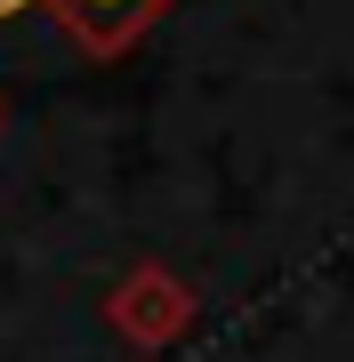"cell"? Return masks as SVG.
<instances>
[{"instance_id":"obj_1","label":"cell","mask_w":354,"mask_h":362,"mask_svg":"<svg viewBox=\"0 0 354 362\" xmlns=\"http://www.w3.org/2000/svg\"><path fill=\"white\" fill-rule=\"evenodd\" d=\"M105 322H113V338H129V346L153 354V346H170V338H185V322H194V290L177 282V266L145 258V266H129L113 282Z\"/></svg>"},{"instance_id":"obj_2","label":"cell","mask_w":354,"mask_h":362,"mask_svg":"<svg viewBox=\"0 0 354 362\" xmlns=\"http://www.w3.org/2000/svg\"><path fill=\"white\" fill-rule=\"evenodd\" d=\"M33 8H49L89 57H121L137 33H153L177 0H33Z\"/></svg>"}]
</instances>
